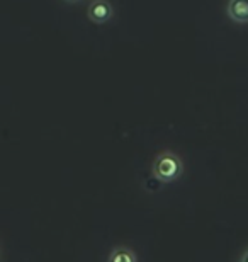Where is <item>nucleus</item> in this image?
Instances as JSON below:
<instances>
[{"label": "nucleus", "mask_w": 248, "mask_h": 262, "mask_svg": "<svg viewBox=\"0 0 248 262\" xmlns=\"http://www.w3.org/2000/svg\"><path fill=\"white\" fill-rule=\"evenodd\" d=\"M184 164L181 157L173 151H163L153 162V176L160 182H173L182 176Z\"/></svg>", "instance_id": "1"}, {"label": "nucleus", "mask_w": 248, "mask_h": 262, "mask_svg": "<svg viewBox=\"0 0 248 262\" xmlns=\"http://www.w3.org/2000/svg\"><path fill=\"white\" fill-rule=\"evenodd\" d=\"M87 15L92 23L104 24L112 17V5L109 0H94L87 10Z\"/></svg>", "instance_id": "2"}, {"label": "nucleus", "mask_w": 248, "mask_h": 262, "mask_svg": "<svg viewBox=\"0 0 248 262\" xmlns=\"http://www.w3.org/2000/svg\"><path fill=\"white\" fill-rule=\"evenodd\" d=\"M226 14L235 24H248V0H228Z\"/></svg>", "instance_id": "3"}, {"label": "nucleus", "mask_w": 248, "mask_h": 262, "mask_svg": "<svg viewBox=\"0 0 248 262\" xmlns=\"http://www.w3.org/2000/svg\"><path fill=\"white\" fill-rule=\"evenodd\" d=\"M107 262H138V257H136L134 250H131L129 247H126V245H118V247H114V250L110 252Z\"/></svg>", "instance_id": "4"}, {"label": "nucleus", "mask_w": 248, "mask_h": 262, "mask_svg": "<svg viewBox=\"0 0 248 262\" xmlns=\"http://www.w3.org/2000/svg\"><path fill=\"white\" fill-rule=\"evenodd\" d=\"M240 262H248V247L245 249V252L241 254V257H240Z\"/></svg>", "instance_id": "5"}, {"label": "nucleus", "mask_w": 248, "mask_h": 262, "mask_svg": "<svg viewBox=\"0 0 248 262\" xmlns=\"http://www.w3.org/2000/svg\"><path fill=\"white\" fill-rule=\"evenodd\" d=\"M66 4H77V2H80V0H65Z\"/></svg>", "instance_id": "6"}]
</instances>
